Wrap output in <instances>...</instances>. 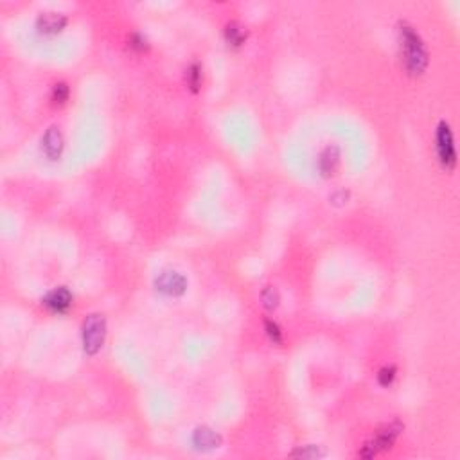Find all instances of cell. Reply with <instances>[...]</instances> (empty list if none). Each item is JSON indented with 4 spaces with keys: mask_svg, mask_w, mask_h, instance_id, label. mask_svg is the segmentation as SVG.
Returning <instances> with one entry per match:
<instances>
[{
    "mask_svg": "<svg viewBox=\"0 0 460 460\" xmlns=\"http://www.w3.org/2000/svg\"><path fill=\"white\" fill-rule=\"evenodd\" d=\"M264 331H266V336L270 338L273 345H282L284 342V335H282V329L275 320H270V318H264Z\"/></svg>",
    "mask_w": 460,
    "mask_h": 460,
    "instance_id": "5bb4252c",
    "label": "cell"
},
{
    "mask_svg": "<svg viewBox=\"0 0 460 460\" xmlns=\"http://www.w3.org/2000/svg\"><path fill=\"white\" fill-rule=\"evenodd\" d=\"M63 149H65V139L59 126H49L42 137V153L47 156V160L56 162L62 158Z\"/></svg>",
    "mask_w": 460,
    "mask_h": 460,
    "instance_id": "8992f818",
    "label": "cell"
},
{
    "mask_svg": "<svg viewBox=\"0 0 460 460\" xmlns=\"http://www.w3.org/2000/svg\"><path fill=\"white\" fill-rule=\"evenodd\" d=\"M324 455H326V452L320 450L318 446H315V444L302 446V448H299L297 452L291 453V457H299V459H320V457H324Z\"/></svg>",
    "mask_w": 460,
    "mask_h": 460,
    "instance_id": "e0dca14e",
    "label": "cell"
},
{
    "mask_svg": "<svg viewBox=\"0 0 460 460\" xmlns=\"http://www.w3.org/2000/svg\"><path fill=\"white\" fill-rule=\"evenodd\" d=\"M399 35V56H401V65L408 76L421 77L428 71L430 54L426 49L425 40L421 38L417 29L412 24L401 22L398 24Z\"/></svg>",
    "mask_w": 460,
    "mask_h": 460,
    "instance_id": "6da1fadb",
    "label": "cell"
},
{
    "mask_svg": "<svg viewBox=\"0 0 460 460\" xmlns=\"http://www.w3.org/2000/svg\"><path fill=\"white\" fill-rule=\"evenodd\" d=\"M130 47H134L135 50L142 53V50L148 49L149 45H148V42H146V38H144L140 33H134V35L130 36Z\"/></svg>",
    "mask_w": 460,
    "mask_h": 460,
    "instance_id": "ac0fdd59",
    "label": "cell"
},
{
    "mask_svg": "<svg viewBox=\"0 0 460 460\" xmlns=\"http://www.w3.org/2000/svg\"><path fill=\"white\" fill-rule=\"evenodd\" d=\"M42 304L49 309L50 313H54V315H63V313H67L68 309L72 308L74 297H72L68 288L59 286L54 288L53 291H49V293L44 297V300H42Z\"/></svg>",
    "mask_w": 460,
    "mask_h": 460,
    "instance_id": "52a82bcc",
    "label": "cell"
},
{
    "mask_svg": "<svg viewBox=\"0 0 460 460\" xmlns=\"http://www.w3.org/2000/svg\"><path fill=\"white\" fill-rule=\"evenodd\" d=\"M396 376H398V369L394 365H385L381 367L380 371H378V383L381 385V387H385V389H389V387H392L394 381H396Z\"/></svg>",
    "mask_w": 460,
    "mask_h": 460,
    "instance_id": "9a60e30c",
    "label": "cell"
},
{
    "mask_svg": "<svg viewBox=\"0 0 460 460\" xmlns=\"http://www.w3.org/2000/svg\"><path fill=\"white\" fill-rule=\"evenodd\" d=\"M191 443L192 446H194V450H198V452H212V450H218V448L221 446L223 439H221V435H219L216 430L210 428V426H198V428H194V432H192Z\"/></svg>",
    "mask_w": 460,
    "mask_h": 460,
    "instance_id": "ba28073f",
    "label": "cell"
},
{
    "mask_svg": "<svg viewBox=\"0 0 460 460\" xmlns=\"http://www.w3.org/2000/svg\"><path fill=\"white\" fill-rule=\"evenodd\" d=\"M405 430V425L401 421H392V423H387V425L381 426L380 430H376L374 435H372L369 441L362 446V450L358 452V457L362 459H374L380 453L387 452L394 446V443L398 441V437L401 435V432Z\"/></svg>",
    "mask_w": 460,
    "mask_h": 460,
    "instance_id": "7a4b0ae2",
    "label": "cell"
},
{
    "mask_svg": "<svg viewBox=\"0 0 460 460\" xmlns=\"http://www.w3.org/2000/svg\"><path fill=\"white\" fill-rule=\"evenodd\" d=\"M68 98H71V89H68L67 83L59 81V83H56V85L53 86L50 99H53L54 104H65L68 101Z\"/></svg>",
    "mask_w": 460,
    "mask_h": 460,
    "instance_id": "2e32d148",
    "label": "cell"
},
{
    "mask_svg": "<svg viewBox=\"0 0 460 460\" xmlns=\"http://www.w3.org/2000/svg\"><path fill=\"white\" fill-rule=\"evenodd\" d=\"M435 151L437 160L444 171H453L457 167V148L455 139L450 122L441 121L435 130Z\"/></svg>",
    "mask_w": 460,
    "mask_h": 460,
    "instance_id": "277c9868",
    "label": "cell"
},
{
    "mask_svg": "<svg viewBox=\"0 0 460 460\" xmlns=\"http://www.w3.org/2000/svg\"><path fill=\"white\" fill-rule=\"evenodd\" d=\"M68 18L63 13H42L36 18V29L44 36H54L67 27Z\"/></svg>",
    "mask_w": 460,
    "mask_h": 460,
    "instance_id": "9c48e42d",
    "label": "cell"
},
{
    "mask_svg": "<svg viewBox=\"0 0 460 460\" xmlns=\"http://www.w3.org/2000/svg\"><path fill=\"white\" fill-rule=\"evenodd\" d=\"M155 290L165 297H182L187 291V279L180 272L164 270L155 277Z\"/></svg>",
    "mask_w": 460,
    "mask_h": 460,
    "instance_id": "5b68a950",
    "label": "cell"
},
{
    "mask_svg": "<svg viewBox=\"0 0 460 460\" xmlns=\"http://www.w3.org/2000/svg\"><path fill=\"white\" fill-rule=\"evenodd\" d=\"M340 149L338 146H327L318 155V171L324 178L335 176L340 167Z\"/></svg>",
    "mask_w": 460,
    "mask_h": 460,
    "instance_id": "30bf717a",
    "label": "cell"
},
{
    "mask_svg": "<svg viewBox=\"0 0 460 460\" xmlns=\"http://www.w3.org/2000/svg\"><path fill=\"white\" fill-rule=\"evenodd\" d=\"M246 38H248V33H246L245 27L239 22H230L225 27V42H227L228 47L232 49H239L246 44Z\"/></svg>",
    "mask_w": 460,
    "mask_h": 460,
    "instance_id": "8fae6325",
    "label": "cell"
},
{
    "mask_svg": "<svg viewBox=\"0 0 460 460\" xmlns=\"http://www.w3.org/2000/svg\"><path fill=\"white\" fill-rule=\"evenodd\" d=\"M107 318L101 313H90L81 324V344L86 356H95L107 340Z\"/></svg>",
    "mask_w": 460,
    "mask_h": 460,
    "instance_id": "3957f363",
    "label": "cell"
},
{
    "mask_svg": "<svg viewBox=\"0 0 460 460\" xmlns=\"http://www.w3.org/2000/svg\"><path fill=\"white\" fill-rule=\"evenodd\" d=\"M261 302L268 311H275L279 308V302H281V295L275 286H266L261 291Z\"/></svg>",
    "mask_w": 460,
    "mask_h": 460,
    "instance_id": "4fadbf2b",
    "label": "cell"
},
{
    "mask_svg": "<svg viewBox=\"0 0 460 460\" xmlns=\"http://www.w3.org/2000/svg\"><path fill=\"white\" fill-rule=\"evenodd\" d=\"M185 83H187L189 90L192 94H198L203 85V68L200 63H191L185 71Z\"/></svg>",
    "mask_w": 460,
    "mask_h": 460,
    "instance_id": "7c38bea8",
    "label": "cell"
}]
</instances>
